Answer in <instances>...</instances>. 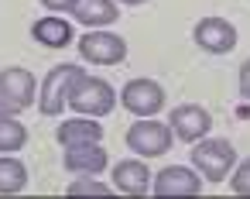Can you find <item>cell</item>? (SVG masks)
Listing matches in <instances>:
<instances>
[{
	"instance_id": "277c9868",
	"label": "cell",
	"mask_w": 250,
	"mask_h": 199,
	"mask_svg": "<svg viewBox=\"0 0 250 199\" xmlns=\"http://www.w3.org/2000/svg\"><path fill=\"white\" fill-rule=\"evenodd\" d=\"M171 141H175L171 127L161 120H151V117H141L137 124L127 127V148L137 151L141 158H158V155L171 151Z\"/></svg>"
},
{
	"instance_id": "603a6c76",
	"label": "cell",
	"mask_w": 250,
	"mask_h": 199,
	"mask_svg": "<svg viewBox=\"0 0 250 199\" xmlns=\"http://www.w3.org/2000/svg\"><path fill=\"white\" fill-rule=\"evenodd\" d=\"M0 113H7V110H4V107H0Z\"/></svg>"
},
{
	"instance_id": "5bb4252c",
	"label": "cell",
	"mask_w": 250,
	"mask_h": 199,
	"mask_svg": "<svg viewBox=\"0 0 250 199\" xmlns=\"http://www.w3.org/2000/svg\"><path fill=\"white\" fill-rule=\"evenodd\" d=\"M69 14H76V21L86 24V28H110L120 18L113 0H76Z\"/></svg>"
},
{
	"instance_id": "e0dca14e",
	"label": "cell",
	"mask_w": 250,
	"mask_h": 199,
	"mask_svg": "<svg viewBox=\"0 0 250 199\" xmlns=\"http://www.w3.org/2000/svg\"><path fill=\"white\" fill-rule=\"evenodd\" d=\"M24 144H28V127L14 113H0V151L11 155V151H21Z\"/></svg>"
},
{
	"instance_id": "30bf717a",
	"label": "cell",
	"mask_w": 250,
	"mask_h": 199,
	"mask_svg": "<svg viewBox=\"0 0 250 199\" xmlns=\"http://www.w3.org/2000/svg\"><path fill=\"white\" fill-rule=\"evenodd\" d=\"M195 45L209 55H226L236 48V28L226 18H202L195 24Z\"/></svg>"
},
{
	"instance_id": "9a60e30c",
	"label": "cell",
	"mask_w": 250,
	"mask_h": 199,
	"mask_svg": "<svg viewBox=\"0 0 250 199\" xmlns=\"http://www.w3.org/2000/svg\"><path fill=\"white\" fill-rule=\"evenodd\" d=\"M31 38L42 42L45 48H65V45L72 42V24H69L65 18L48 14V18H38V21L31 24Z\"/></svg>"
},
{
	"instance_id": "7a4b0ae2",
	"label": "cell",
	"mask_w": 250,
	"mask_h": 199,
	"mask_svg": "<svg viewBox=\"0 0 250 199\" xmlns=\"http://www.w3.org/2000/svg\"><path fill=\"white\" fill-rule=\"evenodd\" d=\"M188 155H192V168L202 175V182H219V178H226V175L233 172V165H236L233 144L223 141V137H209V134L199 137Z\"/></svg>"
},
{
	"instance_id": "ffe728a7",
	"label": "cell",
	"mask_w": 250,
	"mask_h": 199,
	"mask_svg": "<svg viewBox=\"0 0 250 199\" xmlns=\"http://www.w3.org/2000/svg\"><path fill=\"white\" fill-rule=\"evenodd\" d=\"M72 4L76 0H42V7L52 11V14H65V11H72Z\"/></svg>"
},
{
	"instance_id": "5b68a950",
	"label": "cell",
	"mask_w": 250,
	"mask_h": 199,
	"mask_svg": "<svg viewBox=\"0 0 250 199\" xmlns=\"http://www.w3.org/2000/svg\"><path fill=\"white\" fill-rule=\"evenodd\" d=\"M79 55L93 66H117L127 59V42L113 31H103V28H93L89 35L79 38Z\"/></svg>"
},
{
	"instance_id": "44dd1931",
	"label": "cell",
	"mask_w": 250,
	"mask_h": 199,
	"mask_svg": "<svg viewBox=\"0 0 250 199\" xmlns=\"http://www.w3.org/2000/svg\"><path fill=\"white\" fill-rule=\"evenodd\" d=\"M240 93H243V100H250V59L240 66Z\"/></svg>"
},
{
	"instance_id": "6da1fadb",
	"label": "cell",
	"mask_w": 250,
	"mask_h": 199,
	"mask_svg": "<svg viewBox=\"0 0 250 199\" xmlns=\"http://www.w3.org/2000/svg\"><path fill=\"white\" fill-rule=\"evenodd\" d=\"M65 103L83 113V117H106L113 107H117V89L100 79V76H86L79 72L72 83H69V93H65Z\"/></svg>"
},
{
	"instance_id": "7c38bea8",
	"label": "cell",
	"mask_w": 250,
	"mask_h": 199,
	"mask_svg": "<svg viewBox=\"0 0 250 199\" xmlns=\"http://www.w3.org/2000/svg\"><path fill=\"white\" fill-rule=\"evenodd\" d=\"M113 185L127 196H147L151 192V172L137 158H124L113 165Z\"/></svg>"
},
{
	"instance_id": "3957f363",
	"label": "cell",
	"mask_w": 250,
	"mask_h": 199,
	"mask_svg": "<svg viewBox=\"0 0 250 199\" xmlns=\"http://www.w3.org/2000/svg\"><path fill=\"white\" fill-rule=\"evenodd\" d=\"M31 103H38V83L31 69H21V66L0 69V107L7 113H21Z\"/></svg>"
},
{
	"instance_id": "7402d4cb",
	"label": "cell",
	"mask_w": 250,
	"mask_h": 199,
	"mask_svg": "<svg viewBox=\"0 0 250 199\" xmlns=\"http://www.w3.org/2000/svg\"><path fill=\"white\" fill-rule=\"evenodd\" d=\"M120 4H130V7H137V4H147V0H120Z\"/></svg>"
},
{
	"instance_id": "ac0fdd59",
	"label": "cell",
	"mask_w": 250,
	"mask_h": 199,
	"mask_svg": "<svg viewBox=\"0 0 250 199\" xmlns=\"http://www.w3.org/2000/svg\"><path fill=\"white\" fill-rule=\"evenodd\" d=\"M65 192H69V196H110V185L96 182L93 175H79V178H76Z\"/></svg>"
},
{
	"instance_id": "4fadbf2b",
	"label": "cell",
	"mask_w": 250,
	"mask_h": 199,
	"mask_svg": "<svg viewBox=\"0 0 250 199\" xmlns=\"http://www.w3.org/2000/svg\"><path fill=\"white\" fill-rule=\"evenodd\" d=\"M59 144L69 148V144H96L103 141V124H96V117H72V120H62L59 124Z\"/></svg>"
},
{
	"instance_id": "d6986e66",
	"label": "cell",
	"mask_w": 250,
	"mask_h": 199,
	"mask_svg": "<svg viewBox=\"0 0 250 199\" xmlns=\"http://www.w3.org/2000/svg\"><path fill=\"white\" fill-rule=\"evenodd\" d=\"M229 185H233L236 196H250V158L240 161V165H233V178H229Z\"/></svg>"
},
{
	"instance_id": "2e32d148",
	"label": "cell",
	"mask_w": 250,
	"mask_h": 199,
	"mask_svg": "<svg viewBox=\"0 0 250 199\" xmlns=\"http://www.w3.org/2000/svg\"><path fill=\"white\" fill-rule=\"evenodd\" d=\"M28 189V165L14 155H0V196H18Z\"/></svg>"
},
{
	"instance_id": "ba28073f",
	"label": "cell",
	"mask_w": 250,
	"mask_h": 199,
	"mask_svg": "<svg viewBox=\"0 0 250 199\" xmlns=\"http://www.w3.org/2000/svg\"><path fill=\"white\" fill-rule=\"evenodd\" d=\"M168 127H171V134H175L178 141L195 144L199 137L209 134L212 117H209V110L199 107V103H182V107H175V110L168 113Z\"/></svg>"
},
{
	"instance_id": "8992f818",
	"label": "cell",
	"mask_w": 250,
	"mask_h": 199,
	"mask_svg": "<svg viewBox=\"0 0 250 199\" xmlns=\"http://www.w3.org/2000/svg\"><path fill=\"white\" fill-rule=\"evenodd\" d=\"M83 69L79 66H55L48 76H45V83H42V89H38V110L45 113V117H59L62 113V107H65V93H69V83L79 76Z\"/></svg>"
},
{
	"instance_id": "8fae6325",
	"label": "cell",
	"mask_w": 250,
	"mask_h": 199,
	"mask_svg": "<svg viewBox=\"0 0 250 199\" xmlns=\"http://www.w3.org/2000/svg\"><path fill=\"white\" fill-rule=\"evenodd\" d=\"M106 165H110V158L100 148V141L96 144H69L65 148V168L72 175H103Z\"/></svg>"
},
{
	"instance_id": "52a82bcc",
	"label": "cell",
	"mask_w": 250,
	"mask_h": 199,
	"mask_svg": "<svg viewBox=\"0 0 250 199\" xmlns=\"http://www.w3.org/2000/svg\"><path fill=\"white\" fill-rule=\"evenodd\" d=\"M151 192L158 199H168V196H199L202 192V175L195 168H185V165H168V168H161L151 178Z\"/></svg>"
},
{
	"instance_id": "9c48e42d",
	"label": "cell",
	"mask_w": 250,
	"mask_h": 199,
	"mask_svg": "<svg viewBox=\"0 0 250 199\" xmlns=\"http://www.w3.org/2000/svg\"><path fill=\"white\" fill-rule=\"evenodd\" d=\"M120 103L134 113V117H154L165 107V89L154 79H130L120 93Z\"/></svg>"
}]
</instances>
